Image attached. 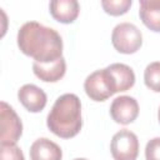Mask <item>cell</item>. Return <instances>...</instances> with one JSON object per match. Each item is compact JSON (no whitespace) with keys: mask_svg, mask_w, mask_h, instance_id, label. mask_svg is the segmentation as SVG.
Returning a JSON list of instances; mask_svg holds the SVG:
<instances>
[{"mask_svg":"<svg viewBox=\"0 0 160 160\" xmlns=\"http://www.w3.org/2000/svg\"><path fill=\"white\" fill-rule=\"evenodd\" d=\"M84 89L86 95L94 101H104L116 92L114 80L106 68L90 74L84 82Z\"/></svg>","mask_w":160,"mask_h":160,"instance_id":"4","label":"cell"},{"mask_svg":"<svg viewBox=\"0 0 160 160\" xmlns=\"http://www.w3.org/2000/svg\"><path fill=\"white\" fill-rule=\"evenodd\" d=\"M18 46L36 62L49 64L62 58L60 34L36 21L25 22L18 31Z\"/></svg>","mask_w":160,"mask_h":160,"instance_id":"1","label":"cell"},{"mask_svg":"<svg viewBox=\"0 0 160 160\" xmlns=\"http://www.w3.org/2000/svg\"><path fill=\"white\" fill-rule=\"evenodd\" d=\"M146 160H160V138H154L149 140L145 148Z\"/></svg>","mask_w":160,"mask_h":160,"instance_id":"17","label":"cell"},{"mask_svg":"<svg viewBox=\"0 0 160 160\" xmlns=\"http://www.w3.org/2000/svg\"><path fill=\"white\" fill-rule=\"evenodd\" d=\"M158 119H159V122H160V108H159V111H158Z\"/></svg>","mask_w":160,"mask_h":160,"instance_id":"18","label":"cell"},{"mask_svg":"<svg viewBox=\"0 0 160 160\" xmlns=\"http://www.w3.org/2000/svg\"><path fill=\"white\" fill-rule=\"evenodd\" d=\"M131 4H132L131 0H104L101 1V6L104 8V10L108 14L114 15V16L128 12Z\"/></svg>","mask_w":160,"mask_h":160,"instance_id":"15","label":"cell"},{"mask_svg":"<svg viewBox=\"0 0 160 160\" xmlns=\"http://www.w3.org/2000/svg\"><path fill=\"white\" fill-rule=\"evenodd\" d=\"M0 155L1 160H25L21 149L15 142H1Z\"/></svg>","mask_w":160,"mask_h":160,"instance_id":"16","label":"cell"},{"mask_svg":"<svg viewBox=\"0 0 160 160\" xmlns=\"http://www.w3.org/2000/svg\"><path fill=\"white\" fill-rule=\"evenodd\" d=\"M110 150L114 160H136L139 155L138 136L132 131L122 129L112 136Z\"/></svg>","mask_w":160,"mask_h":160,"instance_id":"5","label":"cell"},{"mask_svg":"<svg viewBox=\"0 0 160 160\" xmlns=\"http://www.w3.org/2000/svg\"><path fill=\"white\" fill-rule=\"evenodd\" d=\"M144 81L150 90L160 92V61L150 62L146 66L144 71Z\"/></svg>","mask_w":160,"mask_h":160,"instance_id":"14","label":"cell"},{"mask_svg":"<svg viewBox=\"0 0 160 160\" xmlns=\"http://www.w3.org/2000/svg\"><path fill=\"white\" fill-rule=\"evenodd\" d=\"M74 160H88V159H82V158H79V159H74Z\"/></svg>","mask_w":160,"mask_h":160,"instance_id":"19","label":"cell"},{"mask_svg":"<svg viewBox=\"0 0 160 160\" xmlns=\"http://www.w3.org/2000/svg\"><path fill=\"white\" fill-rule=\"evenodd\" d=\"M49 8L51 16L62 24L72 22L80 11V6L76 0H52Z\"/></svg>","mask_w":160,"mask_h":160,"instance_id":"9","label":"cell"},{"mask_svg":"<svg viewBox=\"0 0 160 160\" xmlns=\"http://www.w3.org/2000/svg\"><path fill=\"white\" fill-rule=\"evenodd\" d=\"M48 128L56 136L70 139L79 134L81 120V102L75 94H64L54 102L46 120Z\"/></svg>","mask_w":160,"mask_h":160,"instance_id":"2","label":"cell"},{"mask_svg":"<svg viewBox=\"0 0 160 160\" xmlns=\"http://www.w3.org/2000/svg\"><path fill=\"white\" fill-rule=\"evenodd\" d=\"M139 15L146 28L160 32V0H140Z\"/></svg>","mask_w":160,"mask_h":160,"instance_id":"13","label":"cell"},{"mask_svg":"<svg viewBox=\"0 0 160 160\" xmlns=\"http://www.w3.org/2000/svg\"><path fill=\"white\" fill-rule=\"evenodd\" d=\"M110 115L115 122L128 125L138 118L139 104L131 96L128 95L119 96L114 99L110 105Z\"/></svg>","mask_w":160,"mask_h":160,"instance_id":"7","label":"cell"},{"mask_svg":"<svg viewBox=\"0 0 160 160\" xmlns=\"http://www.w3.org/2000/svg\"><path fill=\"white\" fill-rule=\"evenodd\" d=\"M112 46L121 54H134L142 44L141 31L131 22L118 24L111 34Z\"/></svg>","mask_w":160,"mask_h":160,"instance_id":"3","label":"cell"},{"mask_svg":"<svg viewBox=\"0 0 160 160\" xmlns=\"http://www.w3.org/2000/svg\"><path fill=\"white\" fill-rule=\"evenodd\" d=\"M0 119H1L0 120L1 142H15L16 144V141L22 134V124L18 114L15 112V110L5 101H1L0 104Z\"/></svg>","mask_w":160,"mask_h":160,"instance_id":"6","label":"cell"},{"mask_svg":"<svg viewBox=\"0 0 160 160\" xmlns=\"http://www.w3.org/2000/svg\"><path fill=\"white\" fill-rule=\"evenodd\" d=\"M61 158L62 151L60 146L46 138L35 140L30 146L31 160H61Z\"/></svg>","mask_w":160,"mask_h":160,"instance_id":"10","label":"cell"},{"mask_svg":"<svg viewBox=\"0 0 160 160\" xmlns=\"http://www.w3.org/2000/svg\"><path fill=\"white\" fill-rule=\"evenodd\" d=\"M32 70H34V74L40 80L46 82H56L65 75L66 62L64 58H60L56 61H52L49 64H40L34 61Z\"/></svg>","mask_w":160,"mask_h":160,"instance_id":"11","label":"cell"},{"mask_svg":"<svg viewBox=\"0 0 160 160\" xmlns=\"http://www.w3.org/2000/svg\"><path fill=\"white\" fill-rule=\"evenodd\" d=\"M20 102L30 112H39L46 105V94L42 89L34 84H25L18 91Z\"/></svg>","mask_w":160,"mask_h":160,"instance_id":"8","label":"cell"},{"mask_svg":"<svg viewBox=\"0 0 160 160\" xmlns=\"http://www.w3.org/2000/svg\"><path fill=\"white\" fill-rule=\"evenodd\" d=\"M108 71L110 72L115 88H116V92L120 91H126L130 88L134 86L135 84V74L132 71V69L125 64H120V62H115L109 65Z\"/></svg>","mask_w":160,"mask_h":160,"instance_id":"12","label":"cell"}]
</instances>
